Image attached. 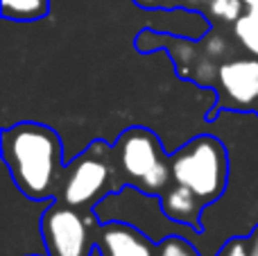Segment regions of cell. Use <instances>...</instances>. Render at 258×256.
<instances>
[{
  "mask_svg": "<svg viewBox=\"0 0 258 256\" xmlns=\"http://www.w3.org/2000/svg\"><path fill=\"white\" fill-rule=\"evenodd\" d=\"M3 161L27 200L50 202L61 190L63 145L57 132L41 122H18L3 130Z\"/></svg>",
  "mask_w": 258,
  "mask_h": 256,
  "instance_id": "cell-1",
  "label": "cell"
},
{
  "mask_svg": "<svg viewBox=\"0 0 258 256\" xmlns=\"http://www.w3.org/2000/svg\"><path fill=\"white\" fill-rule=\"evenodd\" d=\"M172 181L195 190L206 204H213L227 193L231 175L229 148L218 134L206 132L183 143L170 157Z\"/></svg>",
  "mask_w": 258,
  "mask_h": 256,
  "instance_id": "cell-2",
  "label": "cell"
},
{
  "mask_svg": "<svg viewBox=\"0 0 258 256\" xmlns=\"http://www.w3.org/2000/svg\"><path fill=\"white\" fill-rule=\"evenodd\" d=\"M113 152L127 186H136L150 195H161L172 184L170 157H165L159 136L147 127L125 130L113 143Z\"/></svg>",
  "mask_w": 258,
  "mask_h": 256,
  "instance_id": "cell-3",
  "label": "cell"
},
{
  "mask_svg": "<svg viewBox=\"0 0 258 256\" xmlns=\"http://www.w3.org/2000/svg\"><path fill=\"white\" fill-rule=\"evenodd\" d=\"M93 213L100 222H127V225L141 229L145 236H150L154 243H161L172 234H183L195 243L200 240L197 229L177 225L165 216L159 195L143 193L136 186H125L120 190L107 193L95 204Z\"/></svg>",
  "mask_w": 258,
  "mask_h": 256,
  "instance_id": "cell-4",
  "label": "cell"
},
{
  "mask_svg": "<svg viewBox=\"0 0 258 256\" xmlns=\"http://www.w3.org/2000/svg\"><path fill=\"white\" fill-rule=\"evenodd\" d=\"M116 168L118 161L113 148H107L102 141H95L71 166H66L59 202L93 211L104 195L113 193L111 181H116Z\"/></svg>",
  "mask_w": 258,
  "mask_h": 256,
  "instance_id": "cell-5",
  "label": "cell"
},
{
  "mask_svg": "<svg viewBox=\"0 0 258 256\" xmlns=\"http://www.w3.org/2000/svg\"><path fill=\"white\" fill-rule=\"evenodd\" d=\"M98 218L84 216V209L63 202L45 204L41 213V234H43L48 256H91L95 238H91V227Z\"/></svg>",
  "mask_w": 258,
  "mask_h": 256,
  "instance_id": "cell-6",
  "label": "cell"
},
{
  "mask_svg": "<svg viewBox=\"0 0 258 256\" xmlns=\"http://www.w3.org/2000/svg\"><path fill=\"white\" fill-rule=\"evenodd\" d=\"M218 91L220 100L215 102L218 111H254L258 104V57H236L227 59L218 68ZM209 116V118H211Z\"/></svg>",
  "mask_w": 258,
  "mask_h": 256,
  "instance_id": "cell-7",
  "label": "cell"
},
{
  "mask_svg": "<svg viewBox=\"0 0 258 256\" xmlns=\"http://www.w3.org/2000/svg\"><path fill=\"white\" fill-rule=\"evenodd\" d=\"M95 243L102 256H156V243L127 222H100Z\"/></svg>",
  "mask_w": 258,
  "mask_h": 256,
  "instance_id": "cell-8",
  "label": "cell"
},
{
  "mask_svg": "<svg viewBox=\"0 0 258 256\" xmlns=\"http://www.w3.org/2000/svg\"><path fill=\"white\" fill-rule=\"evenodd\" d=\"M161 207H163L165 216L170 218L172 222L183 227H190V229H197L202 234V216H204L206 207L209 204L195 193L188 186L183 184H172L159 195Z\"/></svg>",
  "mask_w": 258,
  "mask_h": 256,
  "instance_id": "cell-9",
  "label": "cell"
},
{
  "mask_svg": "<svg viewBox=\"0 0 258 256\" xmlns=\"http://www.w3.org/2000/svg\"><path fill=\"white\" fill-rule=\"evenodd\" d=\"M0 9L7 21L32 23L48 16L50 0H0Z\"/></svg>",
  "mask_w": 258,
  "mask_h": 256,
  "instance_id": "cell-10",
  "label": "cell"
},
{
  "mask_svg": "<svg viewBox=\"0 0 258 256\" xmlns=\"http://www.w3.org/2000/svg\"><path fill=\"white\" fill-rule=\"evenodd\" d=\"M231 27L238 43L249 54L258 57V9H245V14Z\"/></svg>",
  "mask_w": 258,
  "mask_h": 256,
  "instance_id": "cell-11",
  "label": "cell"
},
{
  "mask_svg": "<svg viewBox=\"0 0 258 256\" xmlns=\"http://www.w3.org/2000/svg\"><path fill=\"white\" fill-rule=\"evenodd\" d=\"M156 256H204L192 238L183 234H172L156 243Z\"/></svg>",
  "mask_w": 258,
  "mask_h": 256,
  "instance_id": "cell-12",
  "label": "cell"
},
{
  "mask_svg": "<svg viewBox=\"0 0 258 256\" xmlns=\"http://www.w3.org/2000/svg\"><path fill=\"white\" fill-rule=\"evenodd\" d=\"M245 9L247 7L242 0H209V5H206V12H209L211 21L231 23V25L245 14Z\"/></svg>",
  "mask_w": 258,
  "mask_h": 256,
  "instance_id": "cell-13",
  "label": "cell"
},
{
  "mask_svg": "<svg viewBox=\"0 0 258 256\" xmlns=\"http://www.w3.org/2000/svg\"><path fill=\"white\" fill-rule=\"evenodd\" d=\"M200 43H202V50L213 59H224L229 54V41L224 39V34L218 30H209L202 36Z\"/></svg>",
  "mask_w": 258,
  "mask_h": 256,
  "instance_id": "cell-14",
  "label": "cell"
},
{
  "mask_svg": "<svg viewBox=\"0 0 258 256\" xmlns=\"http://www.w3.org/2000/svg\"><path fill=\"white\" fill-rule=\"evenodd\" d=\"M213 256H249V252H247V238L245 236H233V238L224 240Z\"/></svg>",
  "mask_w": 258,
  "mask_h": 256,
  "instance_id": "cell-15",
  "label": "cell"
},
{
  "mask_svg": "<svg viewBox=\"0 0 258 256\" xmlns=\"http://www.w3.org/2000/svg\"><path fill=\"white\" fill-rule=\"evenodd\" d=\"M245 238H247V252H249V256H258V225L245 236Z\"/></svg>",
  "mask_w": 258,
  "mask_h": 256,
  "instance_id": "cell-16",
  "label": "cell"
},
{
  "mask_svg": "<svg viewBox=\"0 0 258 256\" xmlns=\"http://www.w3.org/2000/svg\"><path fill=\"white\" fill-rule=\"evenodd\" d=\"M134 3L138 5V7H145V9H154V7H159L163 0H134Z\"/></svg>",
  "mask_w": 258,
  "mask_h": 256,
  "instance_id": "cell-17",
  "label": "cell"
},
{
  "mask_svg": "<svg viewBox=\"0 0 258 256\" xmlns=\"http://www.w3.org/2000/svg\"><path fill=\"white\" fill-rule=\"evenodd\" d=\"M247 9H258V0H242Z\"/></svg>",
  "mask_w": 258,
  "mask_h": 256,
  "instance_id": "cell-18",
  "label": "cell"
},
{
  "mask_svg": "<svg viewBox=\"0 0 258 256\" xmlns=\"http://www.w3.org/2000/svg\"><path fill=\"white\" fill-rule=\"evenodd\" d=\"M190 3H204V5H209V0H190Z\"/></svg>",
  "mask_w": 258,
  "mask_h": 256,
  "instance_id": "cell-19",
  "label": "cell"
},
{
  "mask_svg": "<svg viewBox=\"0 0 258 256\" xmlns=\"http://www.w3.org/2000/svg\"><path fill=\"white\" fill-rule=\"evenodd\" d=\"M27 256H48V254H27Z\"/></svg>",
  "mask_w": 258,
  "mask_h": 256,
  "instance_id": "cell-20",
  "label": "cell"
},
{
  "mask_svg": "<svg viewBox=\"0 0 258 256\" xmlns=\"http://www.w3.org/2000/svg\"><path fill=\"white\" fill-rule=\"evenodd\" d=\"M254 111H256V116H258V104H256V109H254Z\"/></svg>",
  "mask_w": 258,
  "mask_h": 256,
  "instance_id": "cell-21",
  "label": "cell"
}]
</instances>
